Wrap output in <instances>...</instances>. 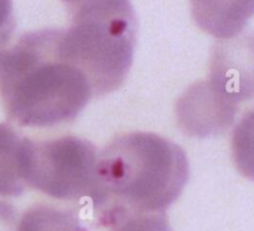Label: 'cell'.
<instances>
[{
	"instance_id": "1",
	"label": "cell",
	"mask_w": 254,
	"mask_h": 231,
	"mask_svg": "<svg viewBox=\"0 0 254 231\" xmlns=\"http://www.w3.org/2000/svg\"><path fill=\"white\" fill-rule=\"evenodd\" d=\"M0 97L10 121L44 128L76 119L94 91L64 52L62 29H41L0 51Z\"/></svg>"
},
{
	"instance_id": "2",
	"label": "cell",
	"mask_w": 254,
	"mask_h": 231,
	"mask_svg": "<svg viewBox=\"0 0 254 231\" xmlns=\"http://www.w3.org/2000/svg\"><path fill=\"white\" fill-rule=\"evenodd\" d=\"M189 160L176 143L149 132L116 137L98 154L91 198L103 225L126 213H165L189 180Z\"/></svg>"
},
{
	"instance_id": "3",
	"label": "cell",
	"mask_w": 254,
	"mask_h": 231,
	"mask_svg": "<svg viewBox=\"0 0 254 231\" xmlns=\"http://www.w3.org/2000/svg\"><path fill=\"white\" fill-rule=\"evenodd\" d=\"M71 25L62 29L67 56L91 81L94 97L116 91L133 64L138 20L130 0H71Z\"/></svg>"
},
{
	"instance_id": "4",
	"label": "cell",
	"mask_w": 254,
	"mask_h": 231,
	"mask_svg": "<svg viewBox=\"0 0 254 231\" xmlns=\"http://www.w3.org/2000/svg\"><path fill=\"white\" fill-rule=\"evenodd\" d=\"M98 152L89 141L64 136L47 141L24 139L22 175L27 188L59 200L93 196Z\"/></svg>"
},
{
	"instance_id": "5",
	"label": "cell",
	"mask_w": 254,
	"mask_h": 231,
	"mask_svg": "<svg viewBox=\"0 0 254 231\" xmlns=\"http://www.w3.org/2000/svg\"><path fill=\"white\" fill-rule=\"evenodd\" d=\"M238 106L210 79L191 84L176 102L175 113L181 131L190 137L207 138L222 134L235 122Z\"/></svg>"
},
{
	"instance_id": "6",
	"label": "cell",
	"mask_w": 254,
	"mask_h": 231,
	"mask_svg": "<svg viewBox=\"0 0 254 231\" xmlns=\"http://www.w3.org/2000/svg\"><path fill=\"white\" fill-rule=\"evenodd\" d=\"M208 79L237 104L254 98V32H242L213 45Z\"/></svg>"
},
{
	"instance_id": "7",
	"label": "cell",
	"mask_w": 254,
	"mask_h": 231,
	"mask_svg": "<svg viewBox=\"0 0 254 231\" xmlns=\"http://www.w3.org/2000/svg\"><path fill=\"white\" fill-rule=\"evenodd\" d=\"M193 21L220 40L242 34L254 16V0H190Z\"/></svg>"
},
{
	"instance_id": "8",
	"label": "cell",
	"mask_w": 254,
	"mask_h": 231,
	"mask_svg": "<svg viewBox=\"0 0 254 231\" xmlns=\"http://www.w3.org/2000/svg\"><path fill=\"white\" fill-rule=\"evenodd\" d=\"M24 139L11 126L0 123V196H20L26 190L22 175Z\"/></svg>"
},
{
	"instance_id": "9",
	"label": "cell",
	"mask_w": 254,
	"mask_h": 231,
	"mask_svg": "<svg viewBox=\"0 0 254 231\" xmlns=\"http://www.w3.org/2000/svg\"><path fill=\"white\" fill-rule=\"evenodd\" d=\"M19 231H88L78 215L51 204H35L20 216Z\"/></svg>"
},
{
	"instance_id": "10",
	"label": "cell",
	"mask_w": 254,
	"mask_h": 231,
	"mask_svg": "<svg viewBox=\"0 0 254 231\" xmlns=\"http://www.w3.org/2000/svg\"><path fill=\"white\" fill-rule=\"evenodd\" d=\"M232 158L237 170L254 181V108L247 112L233 129Z\"/></svg>"
},
{
	"instance_id": "11",
	"label": "cell",
	"mask_w": 254,
	"mask_h": 231,
	"mask_svg": "<svg viewBox=\"0 0 254 231\" xmlns=\"http://www.w3.org/2000/svg\"><path fill=\"white\" fill-rule=\"evenodd\" d=\"M109 231H173L165 213H126L107 221Z\"/></svg>"
},
{
	"instance_id": "12",
	"label": "cell",
	"mask_w": 254,
	"mask_h": 231,
	"mask_svg": "<svg viewBox=\"0 0 254 231\" xmlns=\"http://www.w3.org/2000/svg\"><path fill=\"white\" fill-rule=\"evenodd\" d=\"M12 0H0V51L6 47L15 31Z\"/></svg>"
},
{
	"instance_id": "13",
	"label": "cell",
	"mask_w": 254,
	"mask_h": 231,
	"mask_svg": "<svg viewBox=\"0 0 254 231\" xmlns=\"http://www.w3.org/2000/svg\"><path fill=\"white\" fill-rule=\"evenodd\" d=\"M20 216L11 204L0 200V231H19Z\"/></svg>"
}]
</instances>
